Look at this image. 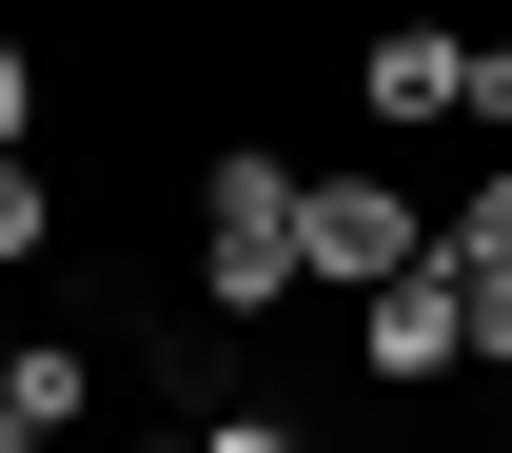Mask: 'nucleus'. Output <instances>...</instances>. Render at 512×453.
I'll list each match as a JSON object with an SVG mask.
<instances>
[{
	"label": "nucleus",
	"instance_id": "nucleus-1",
	"mask_svg": "<svg viewBox=\"0 0 512 453\" xmlns=\"http://www.w3.org/2000/svg\"><path fill=\"white\" fill-rule=\"evenodd\" d=\"M197 296L217 316H276L296 296V158H197Z\"/></svg>",
	"mask_w": 512,
	"mask_h": 453
},
{
	"label": "nucleus",
	"instance_id": "nucleus-2",
	"mask_svg": "<svg viewBox=\"0 0 512 453\" xmlns=\"http://www.w3.org/2000/svg\"><path fill=\"white\" fill-rule=\"evenodd\" d=\"M394 276H434V217H414L394 178H355V158L296 178V296H355V316H375Z\"/></svg>",
	"mask_w": 512,
	"mask_h": 453
},
{
	"label": "nucleus",
	"instance_id": "nucleus-3",
	"mask_svg": "<svg viewBox=\"0 0 512 453\" xmlns=\"http://www.w3.org/2000/svg\"><path fill=\"white\" fill-rule=\"evenodd\" d=\"M355 355H375V394H434L453 375V355H473V276H394V296H375V316H355Z\"/></svg>",
	"mask_w": 512,
	"mask_h": 453
},
{
	"label": "nucleus",
	"instance_id": "nucleus-4",
	"mask_svg": "<svg viewBox=\"0 0 512 453\" xmlns=\"http://www.w3.org/2000/svg\"><path fill=\"white\" fill-rule=\"evenodd\" d=\"M453 79H473V40H434V20H375V40H355V119H453Z\"/></svg>",
	"mask_w": 512,
	"mask_h": 453
},
{
	"label": "nucleus",
	"instance_id": "nucleus-5",
	"mask_svg": "<svg viewBox=\"0 0 512 453\" xmlns=\"http://www.w3.org/2000/svg\"><path fill=\"white\" fill-rule=\"evenodd\" d=\"M0 414H20V434L60 453L79 414H99V355H79V335H20V394H0Z\"/></svg>",
	"mask_w": 512,
	"mask_h": 453
},
{
	"label": "nucleus",
	"instance_id": "nucleus-6",
	"mask_svg": "<svg viewBox=\"0 0 512 453\" xmlns=\"http://www.w3.org/2000/svg\"><path fill=\"white\" fill-rule=\"evenodd\" d=\"M434 257H453V276H512V178L453 197V217H434Z\"/></svg>",
	"mask_w": 512,
	"mask_h": 453
},
{
	"label": "nucleus",
	"instance_id": "nucleus-7",
	"mask_svg": "<svg viewBox=\"0 0 512 453\" xmlns=\"http://www.w3.org/2000/svg\"><path fill=\"white\" fill-rule=\"evenodd\" d=\"M0 257H60V178L40 158H0Z\"/></svg>",
	"mask_w": 512,
	"mask_h": 453
},
{
	"label": "nucleus",
	"instance_id": "nucleus-8",
	"mask_svg": "<svg viewBox=\"0 0 512 453\" xmlns=\"http://www.w3.org/2000/svg\"><path fill=\"white\" fill-rule=\"evenodd\" d=\"M0 158H40V40L0 20Z\"/></svg>",
	"mask_w": 512,
	"mask_h": 453
},
{
	"label": "nucleus",
	"instance_id": "nucleus-9",
	"mask_svg": "<svg viewBox=\"0 0 512 453\" xmlns=\"http://www.w3.org/2000/svg\"><path fill=\"white\" fill-rule=\"evenodd\" d=\"M453 119H493V138H512V40H473V79H453Z\"/></svg>",
	"mask_w": 512,
	"mask_h": 453
},
{
	"label": "nucleus",
	"instance_id": "nucleus-10",
	"mask_svg": "<svg viewBox=\"0 0 512 453\" xmlns=\"http://www.w3.org/2000/svg\"><path fill=\"white\" fill-rule=\"evenodd\" d=\"M473 355H493V375H512V276H473Z\"/></svg>",
	"mask_w": 512,
	"mask_h": 453
},
{
	"label": "nucleus",
	"instance_id": "nucleus-11",
	"mask_svg": "<svg viewBox=\"0 0 512 453\" xmlns=\"http://www.w3.org/2000/svg\"><path fill=\"white\" fill-rule=\"evenodd\" d=\"M138 453H217V434H138Z\"/></svg>",
	"mask_w": 512,
	"mask_h": 453
},
{
	"label": "nucleus",
	"instance_id": "nucleus-12",
	"mask_svg": "<svg viewBox=\"0 0 512 453\" xmlns=\"http://www.w3.org/2000/svg\"><path fill=\"white\" fill-rule=\"evenodd\" d=\"M0 394H20V335H0Z\"/></svg>",
	"mask_w": 512,
	"mask_h": 453
},
{
	"label": "nucleus",
	"instance_id": "nucleus-13",
	"mask_svg": "<svg viewBox=\"0 0 512 453\" xmlns=\"http://www.w3.org/2000/svg\"><path fill=\"white\" fill-rule=\"evenodd\" d=\"M0 453H40V434H20V414H0Z\"/></svg>",
	"mask_w": 512,
	"mask_h": 453
}]
</instances>
